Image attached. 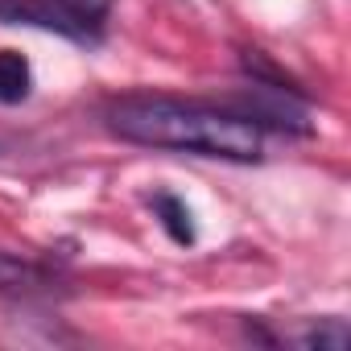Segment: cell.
I'll use <instances>...</instances> for the list:
<instances>
[{
  "instance_id": "obj_1",
  "label": "cell",
  "mask_w": 351,
  "mask_h": 351,
  "mask_svg": "<svg viewBox=\"0 0 351 351\" xmlns=\"http://www.w3.org/2000/svg\"><path fill=\"white\" fill-rule=\"evenodd\" d=\"M104 124L112 136L145 149L219 157L236 165H252L265 157L261 128L232 108L169 99V95H124L104 108Z\"/></svg>"
},
{
  "instance_id": "obj_2",
  "label": "cell",
  "mask_w": 351,
  "mask_h": 351,
  "mask_svg": "<svg viewBox=\"0 0 351 351\" xmlns=\"http://www.w3.org/2000/svg\"><path fill=\"white\" fill-rule=\"evenodd\" d=\"M0 25H34V29L62 34L71 42H99L104 38L83 17H75L62 0H0Z\"/></svg>"
},
{
  "instance_id": "obj_3",
  "label": "cell",
  "mask_w": 351,
  "mask_h": 351,
  "mask_svg": "<svg viewBox=\"0 0 351 351\" xmlns=\"http://www.w3.org/2000/svg\"><path fill=\"white\" fill-rule=\"evenodd\" d=\"M50 285H54V277H50L42 265H34V261H25V256H13V252H0V289H5V293L50 289Z\"/></svg>"
},
{
  "instance_id": "obj_4",
  "label": "cell",
  "mask_w": 351,
  "mask_h": 351,
  "mask_svg": "<svg viewBox=\"0 0 351 351\" xmlns=\"http://www.w3.org/2000/svg\"><path fill=\"white\" fill-rule=\"evenodd\" d=\"M34 66L21 50H0V104H21L29 99Z\"/></svg>"
},
{
  "instance_id": "obj_5",
  "label": "cell",
  "mask_w": 351,
  "mask_h": 351,
  "mask_svg": "<svg viewBox=\"0 0 351 351\" xmlns=\"http://www.w3.org/2000/svg\"><path fill=\"white\" fill-rule=\"evenodd\" d=\"M285 343H298L306 351H343L347 347V322L343 318H314L310 326L285 335Z\"/></svg>"
},
{
  "instance_id": "obj_6",
  "label": "cell",
  "mask_w": 351,
  "mask_h": 351,
  "mask_svg": "<svg viewBox=\"0 0 351 351\" xmlns=\"http://www.w3.org/2000/svg\"><path fill=\"white\" fill-rule=\"evenodd\" d=\"M149 203H153V211H157V219H161V228L169 232V240H173V244H195L191 207H186L182 199H173V195H153Z\"/></svg>"
},
{
  "instance_id": "obj_7",
  "label": "cell",
  "mask_w": 351,
  "mask_h": 351,
  "mask_svg": "<svg viewBox=\"0 0 351 351\" xmlns=\"http://www.w3.org/2000/svg\"><path fill=\"white\" fill-rule=\"evenodd\" d=\"M62 5H66L75 17H83L91 29L104 34V21H108V13H112V0H62Z\"/></svg>"
}]
</instances>
